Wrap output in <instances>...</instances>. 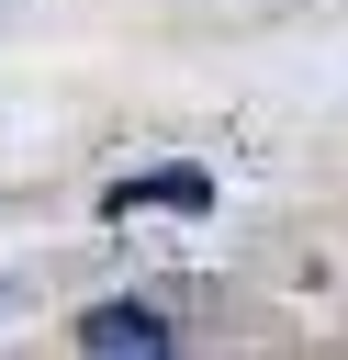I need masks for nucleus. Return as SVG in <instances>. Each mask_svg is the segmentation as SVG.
I'll return each instance as SVG.
<instances>
[{"label":"nucleus","mask_w":348,"mask_h":360,"mask_svg":"<svg viewBox=\"0 0 348 360\" xmlns=\"http://www.w3.org/2000/svg\"><path fill=\"white\" fill-rule=\"evenodd\" d=\"M135 202H168V214H213V180L202 169H135V180H112V214H135Z\"/></svg>","instance_id":"nucleus-2"},{"label":"nucleus","mask_w":348,"mask_h":360,"mask_svg":"<svg viewBox=\"0 0 348 360\" xmlns=\"http://www.w3.org/2000/svg\"><path fill=\"white\" fill-rule=\"evenodd\" d=\"M79 360H168V315L157 304H90L79 315Z\"/></svg>","instance_id":"nucleus-1"}]
</instances>
